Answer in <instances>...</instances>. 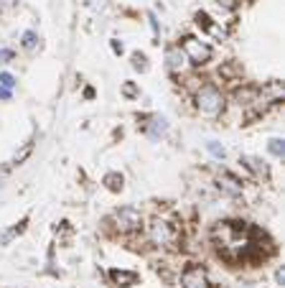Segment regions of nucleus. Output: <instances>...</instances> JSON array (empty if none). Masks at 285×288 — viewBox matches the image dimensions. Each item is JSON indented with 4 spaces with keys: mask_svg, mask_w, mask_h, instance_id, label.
Wrapping results in <instances>:
<instances>
[{
    "mask_svg": "<svg viewBox=\"0 0 285 288\" xmlns=\"http://www.w3.org/2000/svg\"><path fill=\"white\" fill-rule=\"evenodd\" d=\"M250 227L245 222H219L214 227V240L216 248L227 260H239L247 258V253L255 248L250 242Z\"/></svg>",
    "mask_w": 285,
    "mask_h": 288,
    "instance_id": "nucleus-1",
    "label": "nucleus"
},
{
    "mask_svg": "<svg viewBox=\"0 0 285 288\" xmlns=\"http://www.w3.org/2000/svg\"><path fill=\"white\" fill-rule=\"evenodd\" d=\"M196 107L201 110V115L216 118L219 113H222V107H224V97L214 84H206V87L199 90V95H196Z\"/></svg>",
    "mask_w": 285,
    "mask_h": 288,
    "instance_id": "nucleus-2",
    "label": "nucleus"
},
{
    "mask_svg": "<svg viewBox=\"0 0 285 288\" xmlns=\"http://www.w3.org/2000/svg\"><path fill=\"white\" fill-rule=\"evenodd\" d=\"M181 51L186 54V59H189L191 64H206V61L211 59V49L206 46L204 41L193 38V36L184 38V49H181Z\"/></svg>",
    "mask_w": 285,
    "mask_h": 288,
    "instance_id": "nucleus-3",
    "label": "nucleus"
},
{
    "mask_svg": "<svg viewBox=\"0 0 285 288\" xmlns=\"http://www.w3.org/2000/svg\"><path fill=\"white\" fill-rule=\"evenodd\" d=\"M140 222H143V217L133 207H122L120 212H115V227L120 232H133V230L140 227Z\"/></svg>",
    "mask_w": 285,
    "mask_h": 288,
    "instance_id": "nucleus-4",
    "label": "nucleus"
},
{
    "mask_svg": "<svg viewBox=\"0 0 285 288\" xmlns=\"http://www.w3.org/2000/svg\"><path fill=\"white\" fill-rule=\"evenodd\" d=\"M150 237H153V242H156V245H168V248L179 240L176 230H173L168 222H163V219H156V222L150 225Z\"/></svg>",
    "mask_w": 285,
    "mask_h": 288,
    "instance_id": "nucleus-5",
    "label": "nucleus"
},
{
    "mask_svg": "<svg viewBox=\"0 0 285 288\" xmlns=\"http://www.w3.org/2000/svg\"><path fill=\"white\" fill-rule=\"evenodd\" d=\"M181 286L184 288H209L206 271L201 265H189V268L181 273Z\"/></svg>",
    "mask_w": 285,
    "mask_h": 288,
    "instance_id": "nucleus-6",
    "label": "nucleus"
},
{
    "mask_svg": "<svg viewBox=\"0 0 285 288\" xmlns=\"http://www.w3.org/2000/svg\"><path fill=\"white\" fill-rule=\"evenodd\" d=\"M166 64H168V69H171L173 74H179V72L186 69L189 59H186V54H184L181 49H168V51H166Z\"/></svg>",
    "mask_w": 285,
    "mask_h": 288,
    "instance_id": "nucleus-7",
    "label": "nucleus"
},
{
    "mask_svg": "<svg viewBox=\"0 0 285 288\" xmlns=\"http://www.w3.org/2000/svg\"><path fill=\"white\" fill-rule=\"evenodd\" d=\"M166 130H168V120H166L163 115H153L150 123L145 125V133H148L150 138H161V136H166Z\"/></svg>",
    "mask_w": 285,
    "mask_h": 288,
    "instance_id": "nucleus-8",
    "label": "nucleus"
},
{
    "mask_svg": "<svg viewBox=\"0 0 285 288\" xmlns=\"http://www.w3.org/2000/svg\"><path fill=\"white\" fill-rule=\"evenodd\" d=\"M109 276H112V281L120 283V286H135L138 283V273H133V271H112Z\"/></svg>",
    "mask_w": 285,
    "mask_h": 288,
    "instance_id": "nucleus-9",
    "label": "nucleus"
},
{
    "mask_svg": "<svg viewBox=\"0 0 285 288\" xmlns=\"http://www.w3.org/2000/svg\"><path fill=\"white\" fill-rule=\"evenodd\" d=\"M122 173H107L104 176V186L109 189V191H122Z\"/></svg>",
    "mask_w": 285,
    "mask_h": 288,
    "instance_id": "nucleus-10",
    "label": "nucleus"
},
{
    "mask_svg": "<svg viewBox=\"0 0 285 288\" xmlns=\"http://www.w3.org/2000/svg\"><path fill=\"white\" fill-rule=\"evenodd\" d=\"M23 230H26V219H23V222H20V225L10 227V230H8V232L3 235V237H0V245H8V242H10V240H13L15 235H20V232H23Z\"/></svg>",
    "mask_w": 285,
    "mask_h": 288,
    "instance_id": "nucleus-11",
    "label": "nucleus"
},
{
    "mask_svg": "<svg viewBox=\"0 0 285 288\" xmlns=\"http://www.w3.org/2000/svg\"><path fill=\"white\" fill-rule=\"evenodd\" d=\"M20 43H23V49L33 51V49H36V43H38V36H36L33 31H26L23 36H20Z\"/></svg>",
    "mask_w": 285,
    "mask_h": 288,
    "instance_id": "nucleus-12",
    "label": "nucleus"
},
{
    "mask_svg": "<svg viewBox=\"0 0 285 288\" xmlns=\"http://www.w3.org/2000/svg\"><path fill=\"white\" fill-rule=\"evenodd\" d=\"M133 66H135V69H140V72H148V59H145V54L135 51V54H133Z\"/></svg>",
    "mask_w": 285,
    "mask_h": 288,
    "instance_id": "nucleus-13",
    "label": "nucleus"
},
{
    "mask_svg": "<svg viewBox=\"0 0 285 288\" xmlns=\"http://www.w3.org/2000/svg\"><path fill=\"white\" fill-rule=\"evenodd\" d=\"M31 150H33V143H26V145H23V150H20L18 156L13 158V166H18V163H23V161H26V158L31 156Z\"/></svg>",
    "mask_w": 285,
    "mask_h": 288,
    "instance_id": "nucleus-14",
    "label": "nucleus"
},
{
    "mask_svg": "<svg viewBox=\"0 0 285 288\" xmlns=\"http://www.w3.org/2000/svg\"><path fill=\"white\" fill-rule=\"evenodd\" d=\"M268 148H270V153H273V156L283 158V141H280V138H273V141L268 143Z\"/></svg>",
    "mask_w": 285,
    "mask_h": 288,
    "instance_id": "nucleus-15",
    "label": "nucleus"
},
{
    "mask_svg": "<svg viewBox=\"0 0 285 288\" xmlns=\"http://www.w3.org/2000/svg\"><path fill=\"white\" fill-rule=\"evenodd\" d=\"M196 26L204 28V31H211V20H209V15H206V13H196Z\"/></svg>",
    "mask_w": 285,
    "mask_h": 288,
    "instance_id": "nucleus-16",
    "label": "nucleus"
},
{
    "mask_svg": "<svg viewBox=\"0 0 285 288\" xmlns=\"http://www.w3.org/2000/svg\"><path fill=\"white\" fill-rule=\"evenodd\" d=\"M13 84H15V77H13V74H8V72H3V74H0V87H5V90H10Z\"/></svg>",
    "mask_w": 285,
    "mask_h": 288,
    "instance_id": "nucleus-17",
    "label": "nucleus"
},
{
    "mask_svg": "<svg viewBox=\"0 0 285 288\" xmlns=\"http://www.w3.org/2000/svg\"><path fill=\"white\" fill-rule=\"evenodd\" d=\"M209 153L216 158H224V148L222 145H216V143H209Z\"/></svg>",
    "mask_w": 285,
    "mask_h": 288,
    "instance_id": "nucleus-18",
    "label": "nucleus"
},
{
    "mask_svg": "<svg viewBox=\"0 0 285 288\" xmlns=\"http://www.w3.org/2000/svg\"><path fill=\"white\" fill-rule=\"evenodd\" d=\"M87 5L95 8V10H104L107 8V0H87Z\"/></svg>",
    "mask_w": 285,
    "mask_h": 288,
    "instance_id": "nucleus-19",
    "label": "nucleus"
},
{
    "mask_svg": "<svg viewBox=\"0 0 285 288\" xmlns=\"http://www.w3.org/2000/svg\"><path fill=\"white\" fill-rule=\"evenodd\" d=\"M13 59V51L10 49H0V61H10Z\"/></svg>",
    "mask_w": 285,
    "mask_h": 288,
    "instance_id": "nucleus-20",
    "label": "nucleus"
},
{
    "mask_svg": "<svg viewBox=\"0 0 285 288\" xmlns=\"http://www.w3.org/2000/svg\"><path fill=\"white\" fill-rule=\"evenodd\" d=\"M122 92H125L127 97H135V95H138V90H135L133 84H125V90H122Z\"/></svg>",
    "mask_w": 285,
    "mask_h": 288,
    "instance_id": "nucleus-21",
    "label": "nucleus"
},
{
    "mask_svg": "<svg viewBox=\"0 0 285 288\" xmlns=\"http://www.w3.org/2000/svg\"><path fill=\"white\" fill-rule=\"evenodd\" d=\"M18 0H0V8H13Z\"/></svg>",
    "mask_w": 285,
    "mask_h": 288,
    "instance_id": "nucleus-22",
    "label": "nucleus"
},
{
    "mask_svg": "<svg viewBox=\"0 0 285 288\" xmlns=\"http://www.w3.org/2000/svg\"><path fill=\"white\" fill-rule=\"evenodd\" d=\"M219 5H224V8H229V10H232L237 3H234V0H219Z\"/></svg>",
    "mask_w": 285,
    "mask_h": 288,
    "instance_id": "nucleus-23",
    "label": "nucleus"
},
{
    "mask_svg": "<svg viewBox=\"0 0 285 288\" xmlns=\"http://www.w3.org/2000/svg\"><path fill=\"white\" fill-rule=\"evenodd\" d=\"M275 278H278V283H280V286L285 283V273H283V268H278V273H275Z\"/></svg>",
    "mask_w": 285,
    "mask_h": 288,
    "instance_id": "nucleus-24",
    "label": "nucleus"
},
{
    "mask_svg": "<svg viewBox=\"0 0 285 288\" xmlns=\"http://www.w3.org/2000/svg\"><path fill=\"white\" fill-rule=\"evenodd\" d=\"M112 51H115V54H122V43H120V41H112Z\"/></svg>",
    "mask_w": 285,
    "mask_h": 288,
    "instance_id": "nucleus-25",
    "label": "nucleus"
},
{
    "mask_svg": "<svg viewBox=\"0 0 285 288\" xmlns=\"http://www.w3.org/2000/svg\"><path fill=\"white\" fill-rule=\"evenodd\" d=\"M10 97V92L5 90V87H0V100H8Z\"/></svg>",
    "mask_w": 285,
    "mask_h": 288,
    "instance_id": "nucleus-26",
    "label": "nucleus"
}]
</instances>
